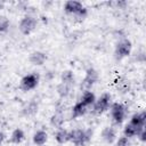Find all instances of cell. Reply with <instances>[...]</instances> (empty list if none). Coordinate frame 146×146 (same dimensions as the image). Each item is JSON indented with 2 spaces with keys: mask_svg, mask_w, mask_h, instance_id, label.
<instances>
[{
  "mask_svg": "<svg viewBox=\"0 0 146 146\" xmlns=\"http://www.w3.org/2000/svg\"><path fill=\"white\" fill-rule=\"evenodd\" d=\"M80 102H81L84 106H87V107H88V106H91V105H94L95 102H96V96H95V94H94L92 91L86 90V91L81 95Z\"/></svg>",
  "mask_w": 146,
  "mask_h": 146,
  "instance_id": "5bb4252c",
  "label": "cell"
},
{
  "mask_svg": "<svg viewBox=\"0 0 146 146\" xmlns=\"http://www.w3.org/2000/svg\"><path fill=\"white\" fill-rule=\"evenodd\" d=\"M63 123H64V119H63V115L60 113H55L50 117V124L57 129H60L63 127Z\"/></svg>",
  "mask_w": 146,
  "mask_h": 146,
  "instance_id": "d6986e66",
  "label": "cell"
},
{
  "mask_svg": "<svg viewBox=\"0 0 146 146\" xmlns=\"http://www.w3.org/2000/svg\"><path fill=\"white\" fill-rule=\"evenodd\" d=\"M60 79H62V83H65L67 86H72L74 83V74L70 70L64 71L60 75Z\"/></svg>",
  "mask_w": 146,
  "mask_h": 146,
  "instance_id": "ac0fdd59",
  "label": "cell"
},
{
  "mask_svg": "<svg viewBox=\"0 0 146 146\" xmlns=\"http://www.w3.org/2000/svg\"><path fill=\"white\" fill-rule=\"evenodd\" d=\"M145 123H146V113L144 111L139 112V113H135L130 117V124H132L137 128L145 127Z\"/></svg>",
  "mask_w": 146,
  "mask_h": 146,
  "instance_id": "8fae6325",
  "label": "cell"
},
{
  "mask_svg": "<svg viewBox=\"0 0 146 146\" xmlns=\"http://www.w3.org/2000/svg\"><path fill=\"white\" fill-rule=\"evenodd\" d=\"M71 92V86H67L65 83H59L57 86V94L59 95L60 98H66Z\"/></svg>",
  "mask_w": 146,
  "mask_h": 146,
  "instance_id": "ffe728a7",
  "label": "cell"
},
{
  "mask_svg": "<svg viewBox=\"0 0 146 146\" xmlns=\"http://www.w3.org/2000/svg\"><path fill=\"white\" fill-rule=\"evenodd\" d=\"M5 139H6V135H5V132H2V131H0V146L3 144V141H5Z\"/></svg>",
  "mask_w": 146,
  "mask_h": 146,
  "instance_id": "cb8c5ba5",
  "label": "cell"
},
{
  "mask_svg": "<svg viewBox=\"0 0 146 146\" xmlns=\"http://www.w3.org/2000/svg\"><path fill=\"white\" fill-rule=\"evenodd\" d=\"M140 128H143V127H140ZM138 129H139V128H137V127H135V125L128 123V124L124 127V129H123V136L127 137V138H129V139H130V138H133V137L137 136Z\"/></svg>",
  "mask_w": 146,
  "mask_h": 146,
  "instance_id": "e0dca14e",
  "label": "cell"
},
{
  "mask_svg": "<svg viewBox=\"0 0 146 146\" xmlns=\"http://www.w3.org/2000/svg\"><path fill=\"white\" fill-rule=\"evenodd\" d=\"M55 140L60 145L66 144L67 141H70V131H67L66 129H63V128L58 129L55 133Z\"/></svg>",
  "mask_w": 146,
  "mask_h": 146,
  "instance_id": "7c38bea8",
  "label": "cell"
},
{
  "mask_svg": "<svg viewBox=\"0 0 146 146\" xmlns=\"http://www.w3.org/2000/svg\"><path fill=\"white\" fill-rule=\"evenodd\" d=\"M111 110V116H112V121L115 125H121L127 116V112L128 108L125 105H123L122 103H113L110 106Z\"/></svg>",
  "mask_w": 146,
  "mask_h": 146,
  "instance_id": "7a4b0ae2",
  "label": "cell"
},
{
  "mask_svg": "<svg viewBox=\"0 0 146 146\" xmlns=\"http://www.w3.org/2000/svg\"><path fill=\"white\" fill-rule=\"evenodd\" d=\"M36 18L34 16H31V15H26L24 16L21 22H19V25H18V29L21 31L22 34L24 35H29L31 34L35 29H36Z\"/></svg>",
  "mask_w": 146,
  "mask_h": 146,
  "instance_id": "5b68a950",
  "label": "cell"
},
{
  "mask_svg": "<svg viewBox=\"0 0 146 146\" xmlns=\"http://www.w3.org/2000/svg\"><path fill=\"white\" fill-rule=\"evenodd\" d=\"M131 50H132V43L129 39L127 38H123L121 40L117 41L116 46H115V57L116 59H123L125 57H128L130 54H131Z\"/></svg>",
  "mask_w": 146,
  "mask_h": 146,
  "instance_id": "277c9868",
  "label": "cell"
},
{
  "mask_svg": "<svg viewBox=\"0 0 146 146\" xmlns=\"http://www.w3.org/2000/svg\"><path fill=\"white\" fill-rule=\"evenodd\" d=\"M116 146H131V141H130L129 138L122 136V137H120V138L117 139V141H116Z\"/></svg>",
  "mask_w": 146,
  "mask_h": 146,
  "instance_id": "603a6c76",
  "label": "cell"
},
{
  "mask_svg": "<svg viewBox=\"0 0 146 146\" xmlns=\"http://www.w3.org/2000/svg\"><path fill=\"white\" fill-rule=\"evenodd\" d=\"M48 140V133L44 130H38L33 135V143L36 146H43Z\"/></svg>",
  "mask_w": 146,
  "mask_h": 146,
  "instance_id": "4fadbf2b",
  "label": "cell"
},
{
  "mask_svg": "<svg viewBox=\"0 0 146 146\" xmlns=\"http://www.w3.org/2000/svg\"><path fill=\"white\" fill-rule=\"evenodd\" d=\"M87 106H84L81 102H78L73 107H72V117L76 119V117H81L87 113Z\"/></svg>",
  "mask_w": 146,
  "mask_h": 146,
  "instance_id": "9a60e30c",
  "label": "cell"
},
{
  "mask_svg": "<svg viewBox=\"0 0 146 146\" xmlns=\"http://www.w3.org/2000/svg\"><path fill=\"white\" fill-rule=\"evenodd\" d=\"M112 104V96L110 92H104L100 95V97L98 99H96L95 104L92 105L94 108H92V112L97 115H100L103 114L104 112H106L110 106Z\"/></svg>",
  "mask_w": 146,
  "mask_h": 146,
  "instance_id": "3957f363",
  "label": "cell"
},
{
  "mask_svg": "<svg viewBox=\"0 0 146 146\" xmlns=\"http://www.w3.org/2000/svg\"><path fill=\"white\" fill-rule=\"evenodd\" d=\"M29 60H30V63H31L32 65L41 66V65H43V64L46 63V60H47V55H46L43 51L36 50V51L31 52V55H30V57H29Z\"/></svg>",
  "mask_w": 146,
  "mask_h": 146,
  "instance_id": "9c48e42d",
  "label": "cell"
},
{
  "mask_svg": "<svg viewBox=\"0 0 146 146\" xmlns=\"http://www.w3.org/2000/svg\"><path fill=\"white\" fill-rule=\"evenodd\" d=\"M38 84H39V74L30 73L22 78L19 87L23 91H30V90H33L34 88H36Z\"/></svg>",
  "mask_w": 146,
  "mask_h": 146,
  "instance_id": "8992f818",
  "label": "cell"
},
{
  "mask_svg": "<svg viewBox=\"0 0 146 146\" xmlns=\"http://www.w3.org/2000/svg\"><path fill=\"white\" fill-rule=\"evenodd\" d=\"M38 112V104L34 100H31L24 108H23V113L25 115H34Z\"/></svg>",
  "mask_w": 146,
  "mask_h": 146,
  "instance_id": "44dd1931",
  "label": "cell"
},
{
  "mask_svg": "<svg viewBox=\"0 0 146 146\" xmlns=\"http://www.w3.org/2000/svg\"><path fill=\"white\" fill-rule=\"evenodd\" d=\"M91 136L90 129H74L70 131V141L75 146H84L91 140Z\"/></svg>",
  "mask_w": 146,
  "mask_h": 146,
  "instance_id": "6da1fadb",
  "label": "cell"
},
{
  "mask_svg": "<svg viewBox=\"0 0 146 146\" xmlns=\"http://www.w3.org/2000/svg\"><path fill=\"white\" fill-rule=\"evenodd\" d=\"M24 138H25L24 131L22 129H19V128H16L10 135V143L15 144V145H18L24 140Z\"/></svg>",
  "mask_w": 146,
  "mask_h": 146,
  "instance_id": "2e32d148",
  "label": "cell"
},
{
  "mask_svg": "<svg viewBox=\"0 0 146 146\" xmlns=\"http://www.w3.org/2000/svg\"><path fill=\"white\" fill-rule=\"evenodd\" d=\"M83 8V5L80 1L75 0H68L64 3V11L68 15H76L81 9Z\"/></svg>",
  "mask_w": 146,
  "mask_h": 146,
  "instance_id": "ba28073f",
  "label": "cell"
},
{
  "mask_svg": "<svg viewBox=\"0 0 146 146\" xmlns=\"http://www.w3.org/2000/svg\"><path fill=\"white\" fill-rule=\"evenodd\" d=\"M10 26V22L6 16H1L0 17V33H6L9 30Z\"/></svg>",
  "mask_w": 146,
  "mask_h": 146,
  "instance_id": "7402d4cb",
  "label": "cell"
},
{
  "mask_svg": "<svg viewBox=\"0 0 146 146\" xmlns=\"http://www.w3.org/2000/svg\"><path fill=\"white\" fill-rule=\"evenodd\" d=\"M102 138L107 144H113L116 139V130L113 127H105L102 130Z\"/></svg>",
  "mask_w": 146,
  "mask_h": 146,
  "instance_id": "30bf717a",
  "label": "cell"
},
{
  "mask_svg": "<svg viewBox=\"0 0 146 146\" xmlns=\"http://www.w3.org/2000/svg\"><path fill=\"white\" fill-rule=\"evenodd\" d=\"M98 72L94 68V67H89L87 71H86V75H84V79L82 80L81 82V89H84L86 90H89L97 81H98Z\"/></svg>",
  "mask_w": 146,
  "mask_h": 146,
  "instance_id": "52a82bcc",
  "label": "cell"
},
{
  "mask_svg": "<svg viewBox=\"0 0 146 146\" xmlns=\"http://www.w3.org/2000/svg\"><path fill=\"white\" fill-rule=\"evenodd\" d=\"M3 7H5V3H3L2 1H0V10H1V9H3Z\"/></svg>",
  "mask_w": 146,
  "mask_h": 146,
  "instance_id": "d4e9b609",
  "label": "cell"
}]
</instances>
